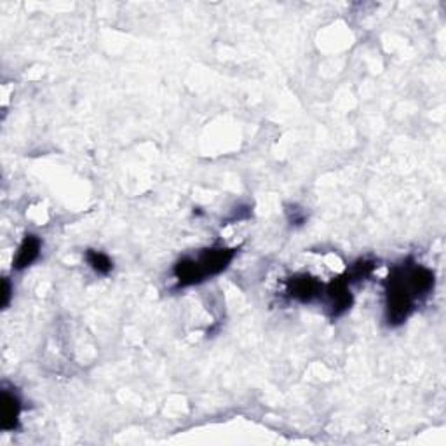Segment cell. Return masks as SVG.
Wrapping results in <instances>:
<instances>
[{
  "instance_id": "6da1fadb",
  "label": "cell",
  "mask_w": 446,
  "mask_h": 446,
  "mask_svg": "<svg viewBox=\"0 0 446 446\" xmlns=\"http://www.w3.org/2000/svg\"><path fill=\"white\" fill-rule=\"evenodd\" d=\"M434 290V274L415 263H403L392 268L387 279V321L392 326L403 325L413 312L415 302L428 297Z\"/></svg>"
},
{
  "instance_id": "7a4b0ae2",
  "label": "cell",
  "mask_w": 446,
  "mask_h": 446,
  "mask_svg": "<svg viewBox=\"0 0 446 446\" xmlns=\"http://www.w3.org/2000/svg\"><path fill=\"white\" fill-rule=\"evenodd\" d=\"M236 248H211L202 251L197 259H183L175 265V278L178 286L199 284L206 278L225 271L236 256Z\"/></svg>"
},
{
  "instance_id": "3957f363",
  "label": "cell",
  "mask_w": 446,
  "mask_h": 446,
  "mask_svg": "<svg viewBox=\"0 0 446 446\" xmlns=\"http://www.w3.org/2000/svg\"><path fill=\"white\" fill-rule=\"evenodd\" d=\"M288 293L302 303H309L322 295V284L310 276H295L288 279Z\"/></svg>"
},
{
  "instance_id": "277c9868",
  "label": "cell",
  "mask_w": 446,
  "mask_h": 446,
  "mask_svg": "<svg viewBox=\"0 0 446 446\" xmlns=\"http://www.w3.org/2000/svg\"><path fill=\"white\" fill-rule=\"evenodd\" d=\"M326 297H328L330 309H332V316L338 317L351 309L352 305V295L349 291V281L347 279H334L330 283L325 290Z\"/></svg>"
},
{
  "instance_id": "5b68a950",
  "label": "cell",
  "mask_w": 446,
  "mask_h": 446,
  "mask_svg": "<svg viewBox=\"0 0 446 446\" xmlns=\"http://www.w3.org/2000/svg\"><path fill=\"white\" fill-rule=\"evenodd\" d=\"M2 429L4 430H14L18 428L19 422V413H21V405H19V399L11 392L4 391L2 392Z\"/></svg>"
},
{
  "instance_id": "8992f818",
  "label": "cell",
  "mask_w": 446,
  "mask_h": 446,
  "mask_svg": "<svg viewBox=\"0 0 446 446\" xmlns=\"http://www.w3.org/2000/svg\"><path fill=\"white\" fill-rule=\"evenodd\" d=\"M40 248L42 242L37 236H26L25 241L21 242V246H19L14 267H16L18 271H21V268H26L28 265H32L33 261L38 259V255H40Z\"/></svg>"
},
{
  "instance_id": "52a82bcc",
  "label": "cell",
  "mask_w": 446,
  "mask_h": 446,
  "mask_svg": "<svg viewBox=\"0 0 446 446\" xmlns=\"http://www.w3.org/2000/svg\"><path fill=\"white\" fill-rule=\"evenodd\" d=\"M86 260H87V263L91 265V268H93L94 272H98V274H102V276L110 274L111 268H114V263H111V260L105 255V253H102V251L87 249V251H86Z\"/></svg>"
},
{
  "instance_id": "ba28073f",
  "label": "cell",
  "mask_w": 446,
  "mask_h": 446,
  "mask_svg": "<svg viewBox=\"0 0 446 446\" xmlns=\"http://www.w3.org/2000/svg\"><path fill=\"white\" fill-rule=\"evenodd\" d=\"M373 268H375V263L373 261H368V260H359L356 265H352L351 271L347 272V279L349 283H352V281H359L363 278H368V276L371 274Z\"/></svg>"
},
{
  "instance_id": "9c48e42d",
  "label": "cell",
  "mask_w": 446,
  "mask_h": 446,
  "mask_svg": "<svg viewBox=\"0 0 446 446\" xmlns=\"http://www.w3.org/2000/svg\"><path fill=\"white\" fill-rule=\"evenodd\" d=\"M7 302H9V284L6 281L4 283V305H7Z\"/></svg>"
}]
</instances>
